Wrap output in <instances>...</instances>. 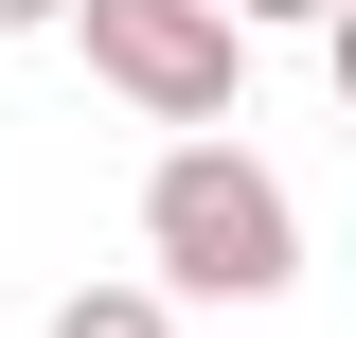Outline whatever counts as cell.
<instances>
[{"label": "cell", "mask_w": 356, "mask_h": 338, "mask_svg": "<svg viewBox=\"0 0 356 338\" xmlns=\"http://www.w3.org/2000/svg\"><path fill=\"white\" fill-rule=\"evenodd\" d=\"M143 267H161L178 303H285L303 285V196L232 125H178L161 161H143Z\"/></svg>", "instance_id": "obj_1"}, {"label": "cell", "mask_w": 356, "mask_h": 338, "mask_svg": "<svg viewBox=\"0 0 356 338\" xmlns=\"http://www.w3.org/2000/svg\"><path fill=\"white\" fill-rule=\"evenodd\" d=\"M72 54L143 125H232L250 107V18L232 0H72Z\"/></svg>", "instance_id": "obj_2"}, {"label": "cell", "mask_w": 356, "mask_h": 338, "mask_svg": "<svg viewBox=\"0 0 356 338\" xmlns=\"http://www.w3.org/2000/svg\"><path fill=\"white\" fill-rule=\"evenodd\" d=\"M54 338H178V285H161V267H143V285H72Z\"/></svg>", "instance_id": "obj_3"}, {"label": "cell", "mask_w": 356, "mask_h": 338, "mask_svg": "<svg viewBox=\"0 0 356 338\" xmlns=\"http://www.w3.org/2000/svg\"><path fill=\"white\" fill-rule=\"evenodd\" d=\"M232 18H250V36H321L339 0H232Z\"/></svg>", "instance_id": "obj_4"}, {"label": "cell", "mask_w": 356, "mask_h": 338, "mask_svg": "<svg viewBox=\"0 0 356 338\" xmlns=\"http://www.w3.org/2000/svg\"><path fill=\"white\" fill-rule=\"evenodd\" d=\"M321 72H339V107H356V0H339V18H321Z\"/></svg>", "instance_id": "obj_5"}, {"label": "cell", "mask_w": 356, "mask_h": 338, "mask_svg": "<svg viewBox=\"0 0 356 338\" xmlns=\"http://www.w3.org/2000/svg\"><path fill=\"white\" fill-rule=\"evenodd\" d=\"M0 36H72V0H0Z\"/></svg>", "instance_id": "obj_6"}]
</instances>
